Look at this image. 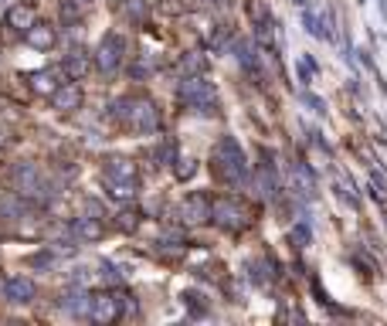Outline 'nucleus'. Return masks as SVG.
<instances>
[{"label":"nucleus","mask_w":387,"mask_h":326,"mask_svg":"<svg viewBox=\"0 0 387 326\" xmlns=\"http://www.w3.org/2000/svg\"><path fill=\"white\" fill-rule=\"evenodd\" d=\"M211 170L224 184H241L248 177V160L241 153V143L231 140V136H224V140L217 143L214 153H211Z\"/></svg>","instance_id":"obj_1"},{"label":"nucleus","mask_w":387,"mask_h":326,"mask_svg":"<svg viewBox=\"0 0 387 326\" xmlns=\"http://www.w3.org/2000/svg\"><path fill=\"white\" fill-rule=\"evenodd\" d=\"M112 116L116 119H123L129 129H136V133H156L160 129V112H156V106L146 99V95H140V99H119L116 106H112Z\"/></svg>","instance_id":"obj_2"},{"label":"nucleus","mask_w":387,"mask_h":326,"mask_svg":"<svg viewBox=\"0 0 387 326\" xmlns=\"http://www.w3.org/2000/svg\"><path fill=\"white\" fill-rule=\"evenodd\" d=\"M11 184H14V190L21 197H31V201L48 204L55 197V187H48L45 173L38 170L34 163H17L14 170H11Z\"/></svg>","instance_id":"obj_3"},{"label":"nucleus","mask_w":387,"mask_h":326,"mask_svg":"<svg viewBox=\"0 0 387 326\" xmlns=\"http://www.w3.org/2000/svg\"><path fill=\"white\" fill-rule=\"evenodd\" d=\"M180 99H184L190 109H197V112H217V102H214V89H211V82L204 75H184L180 82Z\"/></svg>","instance_id":"obj_4"},{"label":"nucleus","mask_w":387,"mask_h":326,"mask_svg":"<svg viewBox=\"0 0 387 326\" xmlns=\"http://www.w3.org/2000/svg\"><path fill=\"white\" fill-rule=\"evenodd\" d=\"M207 221H214L217 228H224V232H238V228H245L248 211L238 201H231V197H221V201L211 204Z\"/></svg>","instance_id":"obj_5"},{"label":"nucleus","mask_w":387,"mask_h":326,"mask_svg":"<svg viewBox=\"0 0 387 326\" xmlns=\"http://www.w3.org/2000/svg\"><path fill=\"white\" fill-rule=\"evenodd\" d=\"M123 55H126V41L123 34H106L99 41V51H95V68L102 75H112L119 65H123Z\"/></svg>","instance_id":"obj_6"},{"label":"nucleus","mask_w":387,"mask_h":326,"mask_svg":"<svg viewBox=\"0 0 387 326\" xmlns=\"http://www.w3.org/2000/svg\"><path fill=\"white\" fill-rule=\"evenodd\" d=\"M89 316H92L95 323H116L119 316H123V310H119V299L112 293H102L92 299V306H89Z\"/></svg>","instance_id":"obj_7"},{"label":"nucleus","mask_w":387,"mask_h":326,"mask_svg":"<svg viewBox=\"0 0 387 326\" xmlns=\"http://www.w3.org/2000/svg\"><path fill=\"white\" fill-rule=\"evenodd\" d=\"M34 282L24 279V276H11V279L4 282V299L7 303H14V306H24V303H31L34 299Z\"/></svg>","instance_id":"obj_8"},{"label":"nucleus","mask_w":387,"mask_h":326,"mask_svg":"<svg viewBox=\"0 0 387 326\" xmlns=\"http://www.w3.org/2000/svg\"><path fill=\"white\" fill-rule=\"evenodd\" d=\"M72 232H75L78 241H99L106 228H102V217H92V214H78L72 221Z\"/></svg>","instance_id":"obj_9"},{"label":"nucleus","mask_w":387,"mask_h":326,"mask_svg":"<svg viewBox=\"0 0 387 326\" xmlns=\"http://www.w3.org/2000/svg\"><path fill=\"white\" fill-rule=\"evenodd\" d=\"M51 106L58 109V112H75L82 106V89L78 85H58L51 92Z\"/></svg>","instance_id":"obj_10"},{"label":"nucleus","mask_w":387,"mask_h":326,"mask_svg":"<svg viewBox=\"0 0 387 326\" xmlns=\"http://www.w3.org/2000/svg\"><path fill=\"white\" fill-rule=\"evenodd\" d=\"M89 306H92V295L85 293V289H68V293L62 295V310L68 313V316H89Z\"/></svg>","instance_id":"obj_11"},{"label":"nucleus","mask_w":387,"mask_h":326,"mask_svg":"<svg viewBox=\"0 0 387 326\" xmlns=\"http://www.w3.org/2000/svg\"><path fill=\"white\" fill-rule=\"evenodd\" d=\"M207 211H211V201L204 197V194H190L184 201V207H180V214H184L187 224H201V221H207Z\"/></svg>","instance_id":"obj_12"},{"label":"nucleus","mask_w":387,"mask_h":326,"mask_svg":"<svg viewBox=\"0 0 387 326\" xmlns=\"http://www.w3.org/2000/svg\"><path fill=\"white\" fill-rule=\"evenodd\" d=\"M302 24H306V31L312 34V38H323V41H333V28H329V14H312V11H306L302 14Z\"/></svg>","instance_id":"obj_13"},{"label":"nucleus","mask_w":387,"mask_h":326,"mask_svg":"<svg viewBox=\"0 0 387 326\" xmlns=\"http://www.w3.org/2000/svg\"><path fill=\"white\" fill-rule=\"evenodd\" d=\"M89 51L85 48H72L68 55H65V75L68 78H82L85 72H89Z\"/></svg>","instance_id":"obj_14"},{"label":"nucleus","mask_w":387,"mask_h":326,"mask_svg":"<svg viewBox=\"0 0 387 326\" xmlns=\"http://www.w3.org/2000/svg\"><path fill=\"white\" fill-rule=\"evenodd\" d=\"M136 177V163L126 156H109L106 160V180H129Z\"/></svg>","instance_id":"obj_15"},{"label":"nucleus","mask_w":387,"mask_h":326,"mask_svg":"<svg viewBox=\"0 0 387 326\" xmlns=\"http://www.w3.org/2000/svg\"><path fill=\"white\" fill-rule=\"evenodd\" d=\"M24 38H28V45L31 48H41V51L55 45V31H51V24H38V21L24 31Z\"/></svg>","instance_id":"obj_16"},{"label":"nucleus","mask_w":387,"mask_h":326,"mask_svg":"<svg viewBox=\"0 0 387 326\" xmlns=\"http://www.w3.org/2000/svg\"><path fill=\"white\" fill-rule=\"evenodd\" d=\"M140 194V180L136 177H129V180H109V197H116V201H133Z\"/></svg>","instance_id":"obj_17"},{"label":"nucleus","mask_w":387,"mask_h":326,"mask_svg":"<svg viewBox=\"0 0 387 326\" xmlns=\"http://www.w3.org/2000/svg\"><path fill=\"white\" fill-rule=\"evenodd\" d=\"M207 72V55L201 51H187L180 58V75H204Z\"/></svg>","instance_id":"obj_18"},{"label":"nucleus","mask_w":387,"mask_h":326,"mask_svg":"<svg viewBox=\"0 0 387 326\" xmlns=\"http://www.w3.org/2000/svg\"><path fill=\"white\" fill-rule=\"evenodd\" d=\"M7 24H11L14 31H28L34 24V11L24 7V4H21V7H11V11H7Z\"/></svg>","instance_id":"obj_19"},{"label":"nucleus","mask_w":387,"mask_h":326,"mask_svg":"<svg viewBox=\"0 0 387 326\" xmlns=\"http://www.w3.org/2000/svg\"><path fill=\"white\" fill-rule=\"evenodd\" d=\"M234 51H238V65L245 68L248 75H258V62H255V51L248 41H234Z\"/></svg>","instance_id":"obj_20"},{"label":"nucleus","mask_w":387,"mask_h":326,"mask_svg":"<svg viewBox=\"0 0 387 326\" xmlns=\"http://www.w3.org/2000/svg\"><path fill=\"white\" fill-rule=\"evenodd\" d=\"M31 89L41 95H51L55 89H58V82H55V72H48V68H41V72H34L31 75Z\"/></svg>","instance_id":"obj_21"},{"label":"nucleus","mask_w":387,"mask_h":326,"mask_svg":"<svg viewBox=\"0 0 387 326\" xmlns=\"http://www.w3.org/2000/svg\"><path fill=\"white\" fill-rule=\"evenodd\" d=\"M123 14L129 17L133 24H143V21H146V4H143V0H126Z\"/></svg>","instance_id":"obj_22"},{"label":"nucleus","mask_w":387,"mask_h":326,"mask_svg":"<svg viewBox=\"0 0 387 326\" xmlns=\"http://www.w3.org/2000/svg\"><path fill=\"white\" fill-rule=\"evenodd\" d=\"M173 160H177V143L173 140H163L156 146V163H163V167H173Z\"/></svg>","instance_id":"obj_23"},{"label":"nucleus","mask_w":387,"mask_h":326,"mask_svg":"<svg viewBox=\"0 0 387 326\" xmlns=\"http://www.w3.org/2000/svg\"><path fill=\"white\" fill-rule=\"evenodd\" d=\"M310 241H312L310 224H295V228H293V245H295V249H310Z\"/></svg>","instance_id":"obj_24"},{"label":"nucleus","mask_w":387,"mask_h":326,"mask_svg":"<svg viewBox=\"0 0 387 326\" xmlns=\"http://www.w3.org/2000/svg\"><path fill=\"white\" fill-rule=\"evenodd\" d=\"M194 160H173V173H177V180H190L194 177Z\"/></svg>","instance_id":"obj_25"},{"label":"nucleus","mask_w":387,"mask_h":326,"mask_svg":"<svg viewBox=\"0 0 387 326\" xmlns=\"http://www.w3.org/2000/svg\"><path fill=\"white\" fill-rule=\"evenodd\" d=\"M119 228L123 232H136L140 228V211H123L119 214Z\"/></svg>","instance_id":"obj_26"},{"label":"nucleus","mask_w":387,"mask_h":326,"mask_svg":"<svg viewBox=\"0 0 387 326\" xmlns=\"http://www.w3.org/2000/svg\"><path fill=\"white\" fill-rule=\"evenodd\" d=\"M299 99H302V102H306L316 116H326V102H323V99H316L312 92H299Z\"/></svg>","instance_id":"obj_27"},{"label":"nucleus","mask_w":387,"mask_h":326,"mask_svg":"<svg viewBox=\"0 0 387 326\" xmlns=\"http://www.w3.org/2000/svg\"><path fill=\"white\" fill-rule=\"evenodd\" d=\"M371 194L377 197V201H384V197H387V184H384V177H377V173H371Z\"/></svg>","instance_id":"obj_28"},{"label":"nucleus","mask_w":387,"mask_h":326,"mask_svg":"<svg viewBox=\"0 0 387 326\" xmlns=\"http://www.w3.org/2000/svg\"><path fill=\"white\" fill-rule=\"evenodd\" d=\"M62 21L65 24H78V7L72 4V0H65L62 4Z\"/></svg>","instance_id":"obj_29"},{"label":"nucleus","mask_w":387,"mask_h":326,"mask_svg":"<svg viewBox=\"0 0 387 326\" xmlns=\"http://www.w3.org/2000/svg\"><path fill=\"white\" fill-rule=\"evenodd\" d=\"M31 265H34V268H45V265H51V251H45V255H34Z\"/></svg>","instance_id":"obj_30"},{"label":"nucleus","mask_w":387,"mask_h":326,"mask_svg":"<svg viewBox=\"0 0 387 326\" xmlns=\"http://www.w3.org/2000/svg\"><path fill=\"white\" fill-rule=\"evenodd\" d=\"M295 4H299V7H306V0H295Z\"/></svg>","instance_id":"obj_31"},{"label":"nucleus","mask_w":387,"mask_h":326,"mask_svg":"<svg viewBox=\"0 0 387 326\" xmlns=\"http://www.w3.org/2000/svg\"><path fill=\"white\" fill-rule=\"evenodd\" d=\"M0 143H4V133H0Z\"/></svg>","instance_id":"obj_32"}]
</instances>
